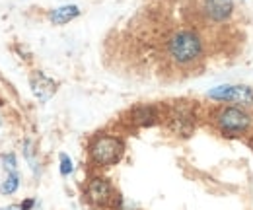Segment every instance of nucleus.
Returning a JSON list of instances; mask_svg holds the SVG:
<instances>
[{
  "label": "nucleus",
  "instance_id": "obj_6",
  "mask_svg": "<svg viewBox=\"0 0 253 210\" xmlns=\"http://www.w3.org/2000/svg\"><path fill=\"white\" fill-rule=\"evenodd\" d=\"M30 86H32L33 95H35L41 103L49 101V99L55 95V91H57V82L51 80L47 74H43V72H39V70L33 72L32 76H30Z\"/></svg>",
  "mask_w": 253,
  "mask_h": 210
},
{
  "label": "nucleus",
  "instance_id": "obj_12",
  "mask_svg": "<svg viewBox=\"0 0 253 210\" xmlns=\"http://www.w3.org/2000/svg\"><path fill=\"white\" fill-rule=\"evenodd\" d=\"M59 160H61V175H63V177H68V175L74 171V164H72L70 156L63 152V154L59 156Z\"/></svg>",
  "mask_w": 253,
  "mask_h": 210
},
{
  "label": "nucleus",
  "instance_id": "obj_14",
  "mask_svg": "<svg viewBox=\"0 0 253 210\" xmlns=\"http://www.w3.org/2000/svg\"><path fill=\"white\" fill-rule=\"evenodd\" d=\"M0 210H24V207L22 205H10V207H4V209Z\"/></svg>",
  "mask_w": 253,
  "mask_h": 210
},
{
  "label": "nucleus",
  "instance_id": "obj_10",
  "mask_svg": "<svg viewBox=\"0 0 253 210\" xmlns=\"http://www.w3.org/2000/svg\"><path fill=\"white\" fill-rule=\"evenodd\" d=\"M24 158H26V162L30 164L33 173H37V171H39V160H37V150H35L32 140H26V142H24Z\"/></svg>",
  "mask_w": 253,
  "mask_h": 210
},
{
  "label": "nucleus",
  "instance_id": "obj_9",
  "mask_svg": "<svg viewBox=\"0 0 253 210\" xmlns=\"http://www.w3.org/2000/svg\"><path fill=\"white\" fill-rule=\"evenodd\" d=\"M20 187V175L18 173H8L4 181L0 183V193L2 195H14Z\"/></svg>",
  "mask_w": 253,
  "mask_h": 210
},
{
  "label": "nucleus",
  "instance_id": "obj_7",
  "mask_svg": "<svg viewBox=\"0 0 253 210\" xmlns=\"http://www.w3.org/2000/svg\"><path fill=\"white\" fill-rule=\"evenodd\" d=\"M234 12L232 0H203V14L211 22H226Z\"/></svg>",
  "mask_w": 253,
  "mask_h": 210
},
{
  "label": "nucleus",
  "instance_id": "obj_4",
  "mask_svg": "<svg viewBox=\"0 0 253 210\" xmlns=\"http://www.w3.org/2000/svg\"><path fill=\"white\" fill-rule=\"evenodd\" d=\"M207 95L216 99V101H236V103H244V105H252L253 103V88H250V86L222 84V86L209 90Z\"/></svg>",
  "mask_w": 253,
  "mask_h": 210
},
{
  "label": "nucleus",
  "instance_id": "obj_5",
  "mask_svg": "<svg viewBox=\"0 0 253 210\" xmlns=\"http://www.w3.org/2000/svg\"><path fill=\"white\" fill-rule=\"evenodd\" d=\"M86 197H88L90 203H94L97 207H103V205H107L111 201L113 187H111L109 181L103 179V177H94V179H90L88 187H86Z\"/></svg>",
  "mask_w": 253,
  "mask_h": 210
},
{
  "label": "nucleus",
  "instance_id": "obj_2",
  "mask_svg": "<svg viewBox=\"0 0 253 210\" xmlns=\"http://www.w3.org/2000/svg\"><path fill=\"white\" fill-rule=\"evenodd\" d=\"M123 152H125L123 140L111 134L95 136L90 144V158L95 166H101V168L115 166L123 158Z\"/></svg>",
  "mask_w": 253,
  "mask_h": 210
},
{
  "label": "nucleus",
  "instance_id": "obj_1",
  "mask_svg": "<svg viewBox=\"0 0 253 210\" xmlns=\"http://www.w3.org/2000/svg\"><path fill=\"white\" fill-rule=\"evenodd\" d=\"M203 39L197 31L179 30L168 41V55L175 64L189 66L203 57Z\"/></svg>",
  "mask_w": 253,
  "mask_h": 210
},
{
  "label": "nucleus",
  "instance_id": "obj_11",
  "mask_svg": "<svg viewBox=\"0 0 253 210\" xmlns=\"http://www.w3.org/2000/svg\"><path fill=\"white\" fill-rule=\"evenodd\" d=\"M2 166L8 173H18V158L16 154L8 152V154H2Z\"/></svg>",
  "mask_w": 253,
  "mask_h": 210
},
{
  "label": "nucleus",
  "instance_id": "obj_3",
  "mask_svg": "<svg viewBox=\"0 0 253 210\" xmlns=\"http://www.w3.org/2000/svg\"><path fill=\"white\" fill-rule=\"evenodd\" d=\"M214 123L224 134H242L252 126V115L242 107L228 105L216 113Z\"/></svg>",
  "mask_w": 253,
  "mask_h": 210
},
{
  "label": "nucleus",
  "instance_id": "obj_8",
  "mask_svg": "<svg viewBox=\"0 0 253 210\" xmlns=\"http://www.w3.org/2000/svg\"><path fill=\"white\" fill-rule=\"evenodd\" d=\"M80 16V8L76 4H66V6H59L55 10L49 12V20L53 26H64L72 20H76Z\"/></svg>",
  "mask_w": 253,
  "mask_h": 210
},
{
  "label": "nucleus",
  "instance_id": "obj_13",
  "mask_svg": "<svg viewBox=\"0 0 253 210\" xmlns=\"http://www.w3.org/2000/svg\"><path fill=\"white\" fill-rule=\"evenodd\" d=\"M33 205H35V201H33V199H28V201H24V203H22V207H24V210H32V209H33Z\"/></svg>",
  "mask_w": 253,
  "mask_h": 210
}]
</instances>
